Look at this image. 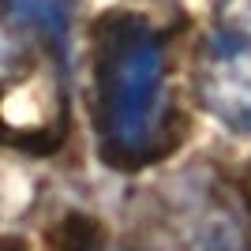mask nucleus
Returning a JSON list of instances; mask_svg holds the SVG:
<instances>
[{
	"label": "nucleus",
	"mask_w": 251,
	"mask_h": 251,
	"mask_svg": "<svg viewBox=\"0 0 251 251\" xmlns=\"http://www.w3.org/2000/svg\"><path fill=\"white\" fill-rule=\"evenodd\" d=\"M169 72L161 38L143 19L113 15L94 34V116L109 165L139 169L169 150Z\"/></svg>",
	"instance_id": "1"
},
{
	"label": "nucleus",
	"mask_w": 251,
	"mask_h": 251,
	"mask_svg": "<svg viewBox=\"0 0 251 251\" xmlns=\"http://www.w3.org/2000/svg\"><path fill=\"white\" fill-rule=\"evenodd\" d=\"M72 8L75 0H0V11L23 30L38 34L45 45L64 52L68 30H72Z\"/></svg>",
	"instance_id": "3"
},
{
	"label": "nucleus",
	"mask_w": 251,
	"mask_h": 251,
	"mask_svg": "<svg viewBox=\"0 0 251 251\" xmlns=\"http://www.w3.org/2000/svg\"><path fill=\"white\" fill-rule=\"evenodd\" d=\"M199 101L229 131L251 135V0H218L195 49Z\"/></svg>",
	"instance_id": "2"
}]
</instances>
